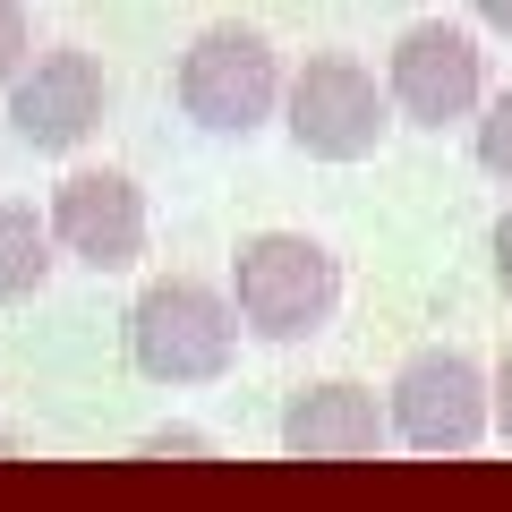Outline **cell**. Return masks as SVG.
<instances>
[{"mask_svg": "<svg viewBox=\"0 0 512 512\" xmlns=\"http://www.w3.org/2000/svg\"><path fill=\"white\" fill-rule=\"evenodd\" d=\"M52 239L86 274H120L146 256V197L128 171H69L52 188Z\"/></svg>", "mask_w": 512, "mask_h": 512, "instance_id": "cell-8", "label": "cell"}, {"mask_svg": "<svg viewBox=\"0 0 512 512\" xmlns=\"http://www.w3.org/2000/svg\"><path fill=\"white\" fill-rule=\"evenodd\" d=\"M9 453H18V444H9V427H0V461H9Z\"/></svg>", "mask_w": 512, "mask_h": 512, "instance_id": "cell-17", "label": "cell"}, {"mask_svg": "<svg viewBox=\"0 0 512 512\" xmlns=\"http://www.w3.org/2000/svg\"><path fill=\"white\" fill-rule=\"evenodd\" d=\"M393 444V410H376L367 384H308L282 410V453L291 461H376Z\"/></svg>", "mask_w": 512, "mask_h": 512, "instance_id": "cell-9", "label": "cell"}, {"mask_svg": "<svg viewBox=\"0 0 512 512\" xmlns=\"http://www.w3.org/2000/svg\"><path fill=\"white\" fill-rule=\"evenodd\" d=\"M282 128L308 163H367L393 128V94L359 69L350 52H316L282 94Z\"/></svg>", "mask_w": 512, "mask_h": 512, "instance_id": "cell-4", "label": "cell"}, {"mask_svg": "<svg viewBox=\"0 0 512 512\" xmlns=\"http://www.w3.org/2000/svg\"><path fill=\"white\" fill-rule=\"evenodd\" d=\"M26 60H35V26H26L18 0H0V94L26 77Z\"/></svg>", "mask_w": 512, "mask_h": 512, "instance_id": "cell-12", "label": "cell"}, {"mask_svg": "<svg viewBox=\"0 0 512 512\" xmlns=\"http://www.w3.org/2000/svg\"><path fill=\"white\" fill-rule=\"evenodd\" d=\"M384 410H393V444L410 453H470L495 427V376L470 350H410Z\"/></svg>", "mask_w": 512, "mask_h": 512, "instance_id": "cell-5", "label": "cell"}, {"mask_svg": "<svg viewBox=\"0 0 512 512\" xmlns=\"http://www.w3.org/2000/svg\"><path fill=\"white\" fill-rule=\"evenodd\" d=\"M478 163L512 188V94H495V103L478 111Z\"/></svg>", "mask_w": 512, "mask_h": 512, "instance_id": "cell-11", "label": "cell"}, {"mask_svg": "<svg viewBox=\"0 0 512 512\" xmlns=\"http://www.w3.org/2000/svg\"><path fill=\"white\" fill-rule=\"evenodd\" d=\"M384 94L410 128H453L470 111H487V69H478V43L461 26H410L384 60Z\"/></svg>", "mask_w": 512, "mask_h": 512, "instance_id": "cell-6", "label": "cell"}, {"mask_svg": "<svg viewBox=\"0 0 512 512\" xmlns=\"http://www.w3.org/2000/svg\"><path fill=\"white\" fill-rule=\"evenodd\" d=\"M487 256H495V282H504V299H512V214L495 222V239H487Z\"/></svg>", "mask_w": 512, "mask_h": 512, "instance_id": "cell-15", "label": "cell"}, {"mask_svg": "<svg viewBox=\"0 0 512 512\" xmlns=\"http://www.w3.org/2000/svg\"><path fill=\"white\" fill-rule=\"evenodd\" d=\"M111 103V77L94 52H77V43H60V52H35L26 60V77L9 86V128H18L35 154H69L94 137V120H103Z\"/></svg>", "mask_w": 512, "mask_h": 512, "instance_id": "cell-7", "label": "cell"}, {"mask_svg": "<svg viewBox=\"0 0 512 512\" xmlns=\"http://www.w3.org/2000/svg\"><path fill=\"white\" fill-rule=\"evenodd\" d=\"M495 436L512 444V350L495 359Z\"/></svg>", "mask_w": 512, "mask_h": 512, "instance_id": "cell-14", "label": "cell"}, {"mask_svg": "<svg viewBox=\"0 0 512 512\" xmlns=\"http://www.w3.org/2000/svg\"><path fill=\"white\" fill-rule=\"evenodd\" d=\"M282 94H291L282 52L256 35V26H205V35L180 52V111L197 128H214V137L265 128L282 111Z\"/></svg>", "mask_w": 512, "mask_h": 512, "instance_id": "cell-3", "label": "cell"}, {"mask_svg": "<svg viewBox=\"0 0 512 512\" xmlns=\"http://www.w3.org/2000/svg\"><path fill=\"white\" fill-rule=\"evenodd\" d=\"M205 453H214V436H197V427H154L137 444V461H205Z\"/></svg>", "mask_w": 512, "mask_h": 512, "instance_id": "cell-13", "label": "cell"}, {"mask_svg": "<svg viewBox=\"0 0 512 512\" xmlns=\"http://www.w3.org/2000/svg\"><path fill=\"white\" fill-rule=\"evenodd\" d=\"M239 350V308L214 282H146L137 308H128V359L146 384H214Z\"/></svg>", "mask_w": 512, "mask_h": 512, "instance_id": "cell-2", "label": "cell"}, {"mask_svg": "<svg viewBox=\"0 0 512 512\" xmlns=\"http://www.w3.org/2000/svg\"><path fill=\"white\" fill-rule=\"evenodd\" d=\"M478 18H487L495 35H512V0H478Z\"/></svg>", "mask_w": 512, "mask_h": 512, "instance_id": "cell-16", "label": "cell"}, {"mask_svg": "<svg viewBox=\"0 0 512 512\" xmlns=\"http://www.w3.org/2000/svg\"><path fill=\"white\" fill-rule=\"evenodd\" d=\"M52 214H35V205H0V308H18V299H35L43 282H52Z\"/></svg>", "mask_w": 512, "mask_h": 512, "instance_id": "cell-10", "label": "cell"}, {"mask_svg": "<svg viewBox=\"0 0 512 512\" xmlns=\"http://www.w3.org/2000/svg\"><path fill=\"white\" fill-rule=\"evenodd\" d=\"M231 308L256 342H308L342 308V265L308 231H256L231 256Z\"/></svg>", "mask_w": 512, "mask_h": 512, "instance_id": "cell-1", "label": "cell"}]
</instances>
